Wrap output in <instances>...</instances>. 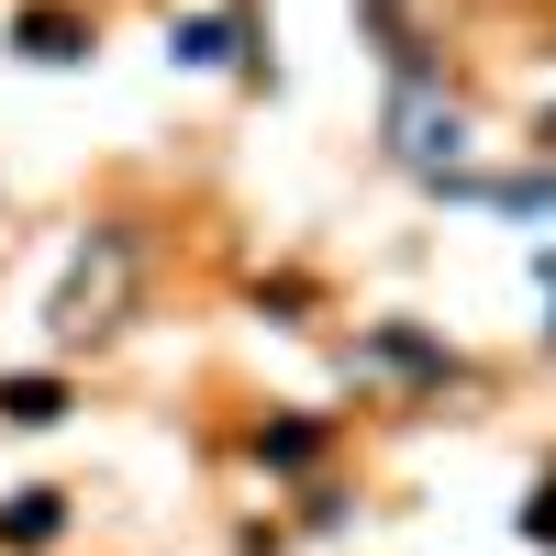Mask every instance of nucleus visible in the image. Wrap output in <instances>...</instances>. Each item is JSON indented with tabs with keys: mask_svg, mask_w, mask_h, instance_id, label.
Segmentation results:
<instances>
[{
	"mask_svg": "<svg viewBox=\"0 0 556 556\" xmlns=\"http://www.w3.org/2000/svg\"><path fill=\"white\" fill-rule=\"evenodd\" d=\"M112 290H123V235H101V278H89V267L67 278V301H56V334H89V323H112V312H101Z\"/></svg>",
	"mask_w": 556,
	"mask_h": 556,
	"instance_id": "nucleus-1",
	"label": "nucleus"
},
{
	"mask_svg": "<svg viewBox=\"0 0 556 556\" xmlns=\"http://www.w3.org/2000/svg\"><path fill=\"white\" fill-rule=\"evenodd\" d=\"M0 412H12V424H56L67 390H56V379H0Z\"/></svg>",
	"mask_w": 556,
	"mask_h": 556,
	"instance_id": "nucleus-2",
	"label": "nucleus"
},
{
	"mask_svg": "<svg viewBox=\"0 0 556 556\" xmlns=\"http://www.w3.org/2000/svg\"><path fill=\"white\" fill-rule=\"evenodd\" d=\"M23 56H78V23H56V12H23Z\"/></svg>",
	"mask_w": 556,
	"mask_h": 556,
	"instance_id": "nucleus-3",
	"label": "nucleus"
},
{
	"mask_svg": "<svg viewBox=\"0 0 556 556\" xmlns=\"http://www.w3.org/2000/svg\"><path fill=\"white\" fill-rule=\"evenodd\" d=\"M178 56H190V67H223V56H235V23H190V34H178Z\"/></svg>",
	"mask_w": 556,
	"mask_h": 556,
	"instance_id": "nucleus-4",
	"label": "nucleus"
},
{
	"mask_svg": "<svg viewBox=\"0 0 556 556\" xmlns=\"http://www.w3.org/2000/svg\"><path fill=\"white\" fill-rule=\"evenodd\" d=\"M523 534H556V479H545V490L523 501Z\"/></svg>",
	"mask_w": 556,
	"mask_h": 556,
	"instance_id": "nucleus-5",
	"label": "nucleus"
}]
</instances>
